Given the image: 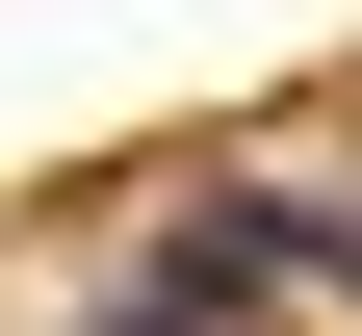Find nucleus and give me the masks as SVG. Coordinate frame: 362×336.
<instances>
[{
	"mask_svg": "<svg viewBox=\"0 0 362 336\" xmlns=\"http://www.w3.org/2000/svg\"><path fill=\"white\" fill-rule=\"evenodd\" d=\"M259 259H285V233H259V207H207V233H156V284H104L78 336H259Z\"/></svg>",
	"mask_w": 362,
	"mask_h": 336,
	"instance_id": "f257e3e1",
	"label": "nucleus"
}]
</instances>
